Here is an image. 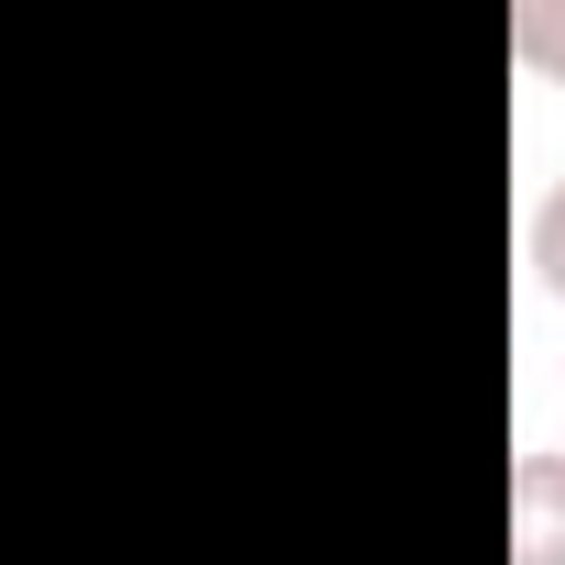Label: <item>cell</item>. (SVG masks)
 Masks as SVG:
<instances>
[{"label":"cell","instance_id":"6da1fadb","mask_svg":"<svg viewBox=\"0 0 565 565\" xmlns=\"http://www.w3.org/2000/svg\"><path fill=\"white\" fill-rule=\"evenodd\" d=\"M510 565H565V444L510 455Z\"/></svg>","mask_w":565,"mask_h":565},{"label":"cell","instance_id":"7a4b0ae2","mask_svg":"<svg viewBox=\"0 0 565 565\" xmlns=\"http://www.w3.org/2000/svg\"><path fill=\"white\" fill-rule=\"evenodd\" d=\"M510 56L532 78H565V0H521L510 12Z\"/></svg>","mask_w":565,"mask_h":565},{"label":"cell","instance_id":"3957f363","mask_svg":"<svg viewBox=\"0 0 565 565\" xmlns=\"http://www.w3.org/2000/svg\"><path fill=\"white\" fill-rule=\"evenodd\" d=\"M532 266H543V289L565 300V178L543 189V211H532Z\"/></svg>","mask_w":565,"mask_h":565}]
</instances>
